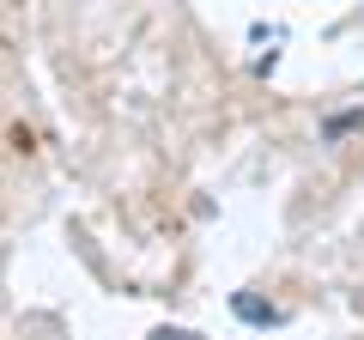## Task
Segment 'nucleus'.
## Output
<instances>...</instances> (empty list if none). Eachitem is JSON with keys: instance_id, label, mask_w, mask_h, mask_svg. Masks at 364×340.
<instances>
[{"instance_id": "f257e3e1", "label": "nucleus", "mask_w": 364, "mask_h": 340, "mask_svg": "<svg viewBox=\"0 0 364 340\" xmlns=\"http://www.w3.org/2000/svg\"><path fill=\"white\" fill-rule=\"evenodd\" d=\"M231 310L243 316V322H255V328H273V322H279V310H273V304H261V298H249V292H237Z\"/></svg>"}, {"instance_id": "f03ea898", "label": "nucleus", "mask_w": 364, "mask_h": 340, "mask_svg": "<svg viewBox=\"0 0 364 340\" xmlns=\"http://www.w3.org/2000/svg\"><path fill=\"white\" fill-rule=\"evenodd\" d=\"M152 340H200V334H188V328H158Z\"/></svg>"}]
</instances>
